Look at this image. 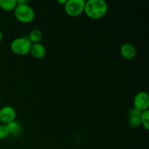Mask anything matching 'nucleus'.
I'll return each mask as SVG.
<instances>
[{
    "mask_svg": "<svg viewBox=\"0 0 149 149\" xmlns=\"http://www.w3.org/2000/svg\"><path fill=\"white\" fill-rule=\"evenodd\" d=\"M134 108L141 112L148 110L149 96L148 93L141 91L135 95L133 100Z\"/></svg>",
    "mask_w": 149,
    "mask_h": 149,
    "instance_id": "nucleus-5",
    "label": "nucleus"
},
{
    "mask_svg": "<svg viewBox=\"0 0 149 149\" xmlns=\"http://www.w3.org/2000/svg\"><path fill=\"white\" fill-rule=\"evenodd\" d=\"M0 104H1V97H0Z\"/></svg>",
    "mask_w": 149,
    "mask_h": 149,
    "instance_id": "nucleus-19",
    "label": "nucleus"
},
{
    "mask_svg": "<svg viewBox=\"0 0 149 149\" xmlns=\"http://www.w3.org/2000/svg\"><path fill=\"white\" fill-rule=\"evenodd\" d=\"M85 1L84 0H68L64 5L67 15L72 17L78 16L84 13Z\"/></svg>",
    "mask_w": 149,
    "mask_h": 149,
    "instance_id": "nucleus-4",
    "label": "nucleus"
},
{
    "mask_svg": "<svg viewBox=\"0 0 149 149\" xmlns=\"http://www.w3.org/2000/svg\"><path fill=\"white\" fill-rule=\"evenodd\" d=\"M10 135L6 125H0V140H4Z\"/></svg>",
    "mask_w": 149,
    "mask_h": 149,
    "instance_id": "nucleus-14",
    "label": "nucleus"
},
{
    "mask_svg": "<svg viewBox=\"0 0 149 149\" xmlns=\"http://www.w3.org/2000/svg\"><path fill=\"white\" fill-rule=\"evenodd\" d=\"M14 15L18 21L29 23L33 20L35 12L29 4H17L14 10Z\"/></svg>",
    "mask_w": 149,
    "mask_h": 149,
    "instance_id": "nucleus-3",
    "label": "nucleus"
},
{
    "mask_svg": "<svg viewBox=\"0 0 149 149\" xmlns=\"http://www.w3.org/2000/svg\"><path fill=\"white\" fill-rule=\"evenodd\" d=\"M67 1H68V0H58V2L59 3V4H62V5H65V4H66Z\"/></svg>",
    "mask_w": 149,
    "mask_h": 149,
    "instance_id": "nucleus-17",
    "label": "nucleus"
},
{
    "mask_svg": "<svg viewBox=\"0 0 149 149\" xmlns=\"http://www.w3.org/2000/svg\"><path fill=\"white\" fill-rule=\"evenodd\" d=\"M141 113L142 112L139 111L138 110H137L136 109H135V108H132V109H131L129 111V112H128V115H129V117H130V116H141Z\"/></svg>",
    "mask_w": 149,
    "mask_h": 149,
    "instance_id": "nucleus-15",
    "label": "nucleus"
},
{
    "mask_svg": "<svg viewBox=\"0 0 149 149\" xmlns=\"http://www.w3.org/2000/svg\"><path fill=\"white\" fill-rule=\"evenodd\" d=\"M140 119H141V125L144 127L146 130H149V111H145L142 112L140 116Z\"/></svg>",
    "mask_w": 149,
    "mask_h": 149,
    "instance_id": "nucleus-12",
    "label": "nucleus"
},
{
    "mask_svg": "<svg viewBox=\"0 0 149 149\" xmlns=\"http://www.w3.org/2000/svg\"><path fill=\"white\" fill-rule=\"evenodd\" d=\"M120 54L124 59L130 61L134 59L136 56V47L131 43H125L121 46Z\"/></svg>",
    "mask_w": 149,
    "mask_h": 149,
    "instance_id": "nucleus-7",
    "label": "nucleus"
},
{
    "mask_svg": "<svg viewBox=\"0 0 149 149\" xmlns=\"http://www.w3.org/2000/svg\"><path fill=\"white\" fill-rule=\"evenodd\" d=\"M6 126H7V130L9 131V134L13 135V136H17L21 132V125L17 121H13V122L7 124Z\"/></svg>",
    "mask_w": 149,
    "mask_h": 149,
    "instance_id": "nucleus-9",
    "label": "nucleus"
},
{
    "mask_svg": "<svg viewBox=\"0 0 149 149\" xmlns=\"http://www.w3.org/2000/svg\"><path fill=\"white\" fill-rule=\"evenodd\" d=\"M1 39H2V33H1V30H0V42L1 41Z\"/></svg>",
    "mask_w": 149,
    "mask_h": 149,
    "instance_id": "nucleus-18",
    "label": "nucleus"
},
{
    "mask_svg": "<svg viewBox=\"0 0 149 149\" xmlns=\"http://www.w3.org/2000/svg\"><path fill=\"white\" fill-rule=\"evenodd\" d=\"M17 5L16 0H0V7L5 11H13Z\"/></svg>",
    "mask_w": 149,
    "mask_h": 149,
    "instance_id": "nucleus-11",
    "label": "nucleus"
},
{
    "mask_svg": "<svg viewBox=\"0 0 149 149\" xmlns=\"http://www.w3.org/2000/svg\"><path fill=\"white\" fill-rule=\"evenodd\" d=\"M17 4H29L30 1L29 0H16Z\"/></svg>",
    "mask_w": 149,
    "mask_h": 149,
    "instance_id": "nucleus-16",
    "label": "nucleus"
},
{
    "mask_svg": "<svg viewBox=\"0 0 149 149\" xmlns=\"http://www.w3.org/2000/svg\"><path fill=\"white\" fill-rule=\"evenodd\" d=\"M28 39L31 44L40 43L43 39V33L39 29H33L28 35Z\"/></svg>",
    "mask_w": 149,
    "mask_h": 149,
    "instance_id": "nucleus-10",
    "label": "nucleus"
},
{
    "mask_svg": "<svg viewBox=\"0 0 149 149\" xmlns=\"http://www.w3.org/2000/svg\"><path fill=\"white\" fill-rule=\"evenodd\" d=\"M16 111L10 106H5L0 109V122L4 125L15 120Z\"/></svg>",
    "mask_w": 149,
    "mask_h": 149,
    "instance_id": "nucleus-6",
    "label": "nucleus"
},
{
    "mask_svg": "<svg viewBox=\"0 0 149 149\" xmlns=\"http://www.w3.org/2000/svg\"><path fill=\"white\" fill-rule=\"evenodd\" d=\"M32 44L28 39V36L25 34L22 37L16 38L12 41L10 49L17 55H26L30 52Z\"/></svg>",
    "mask_w": 149,
    "mask_h": 149,
    "instance_id": "nucleus-2",
    "label": "nucleus"
},
{
    "mask_svg": "<svg viewBox=\"0 0 149 149\" xmlns=\"http://www.w3.org/2000/svg\"><path fill=\"white\" fill-rule=\"evenodd\" d=\"M128 125L132 128H137L141 125L140 116H130L127 121Z\"/></svg>",
    "mask_w": 149,
    "mask_h": 149,
    "instance_id": "nucleus-13",
    "label": "nucleus"
},
{
    "mask_svg": "<svg viewBox=\"0 0 149 149\" xmlns=\"http://www.w3.org/2000/svg\"><path fill=\"white\" fill-rule=\"evenodd\" d=\"M46 48L42 44H32L30 49L31 55L36 59H42L46 55Z\"/></svg>",
    "mask_w": 149,
    "mask_h": 149,
    "instance_id": "nucleus-8",
    "label": "nucleus"
},
{
    "mask_svg": "<svg viewBox=\"0 0 149 149\" xmlns=\"http://www.w3.org/2000/svg\"><path fill=\"white\" fill-rule=\"evenodd\" d=\"M109 6L104 0H88L85 1L84 12L93 20H98L106 15Z\"/></svg>",
    "mask_w": 149,
    "mask_h": 149,
    "instance_id": "nucleus-1",
    "label": "nucleus"
}]
</instances>
